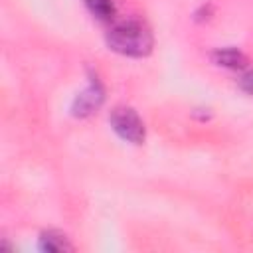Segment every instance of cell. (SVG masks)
Here are the masks:
<instances>
[{
  "label": "cell",
  "mask_w": 253,
  "mask_h": 253,
  "mask_svg": "<svg viewBox=\"0 0 253 253\" xmlns=\"http://www.w3.org/2000/svg\"><path fill=\"white\" fill-rule=\"evenodd\" d=\"M107 43L113 51L121 55L144 57L152 51L154 40H152L150 28L144 22L136 18H128V20H121L111 26L107 34Z\"/></svg>",
  "instance_id": "1"
},
{
  "label": "cell",
  "mask_w": 253,
  "mask_h": 253,
  "mask_svg": "<svg viewBox=\"0 0 253 253\" xmlns=\"http://www.w3.org/2000/svg\"><path fill=\"white\" fill-rule=\"evenodd\" d=\"M109 123L113 126V130L126 142H132V144H142L144 142V123L140 121L138 113L132 109V107H115L109 115Z\"/></svg>",
  "instance_id": "2"
},
{
  "label": "cell",
  "mask_w": 253,
  "mask_h": 253,
  "mask_svg": "<svg viewBox=\"0 0 253 253\" xmlns=\"http://www.w3.org/2000/svg\"><path fill=\"white\" fill-rule=\"evenodd\" d=\"M103 99H105L103 87H101V83H99L97 79H93V81L89 83V87H87L83 93L77 95V99L73 101L71 111H73L75 117H89L91 113H95V111L101 107Z\"/></svg>",
  "instance_id": "3"
},
{
  "label": "cell",
  "mask_w": 253,
  "mask_h": 253,
  "mask_svg": "<svg viewBox=\"0 0 253 253\" xmlns=\"http://www.w3.org/2000/svg\"><path fill=\"white\" fill-rule=\"evenodd\" d=\"M38 247L42 251H47V253H63V251H73V245L69 241V237L61 231H55V229H47L40 235V241H38Z\"/></svg>",
  "instance_id": "4"
},
{
  "label": "cell",
  "mask_w": 253,
  "mask_h": 253,
  "mask_svg": "<svg viewBox=\"0 0 253 253\" xmlns=\"http://www.w3.org/2000/svg\"><path fill=\"white\" fill-rule=\"evenodd\" d=\"M211 59H213V63H217L221 67H227V69H243L247 65L245 53L239 51L237 47H221V49H215L211 53Z\"/></svg>",
  "instance_id": "5"
},
{
  "label": "cell",
  "mask_w": 253,
  "mask_h": 253,
  "mask_svg": "<svg viewBox=\"0 0 253 253\" xmlns=\"http://www.w3.org/2000/svg\"><path fill=\"white\" fill-rule=\"evenodd\" d=\"M87 10L101 22H109L115 18V2L113 0H85Z\"/></svg>",
  "instance_id": "6"
},
{
  "label": "cell",
  "mask_w": 253,
  "mask_h": 253,
  "mask_svg": "<svg viewBox=\"0 0 253 253\" xmlns=\"http://www.w3.org/2000/svg\"><path fill=\"white\" fill-rule=\"evenodd\" d=\"M239 87H241L245 93L253 95V71H249L247 75H243V77H241V81H239Z\"/></svg>",
  "instance_id": "7"
}]
</instances>
